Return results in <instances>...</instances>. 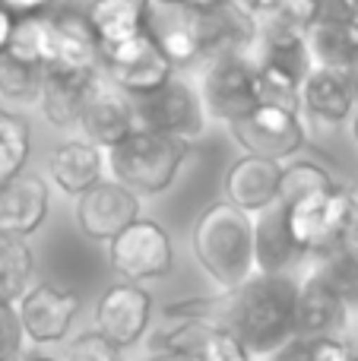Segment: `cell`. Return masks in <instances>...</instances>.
Returning a JSON list of instances; mask_svg holds the SVG:
<instances>
[{
  "instance_id": "17",
  "label": "cell",
  "mask_w": 358,
  "mask_h": 361,
  "mask_svg": "<svg viewBox=\"0 0 358 361\" xmlns=\"http://www.w3.org/2000/svg\"><path fill=\"white\" fill-rule=\"evenodd\" d=\"M279 180H283V165L257 156H241L232 162L222 178V200L238 206L247 216L270 209L279 200Z\"/></svg>"
},
{
  "instance_id": "44",
  "label": "cell",
  "mask_w": 358,
  "mask_h": 361,
  "mask_svg": "<svg viewBox=\"0 0 358 361\" xmlns=\"http://www.w3.org/2000/svg\"><path fill=\"white\" fill-rule=\"evenodd\" d=\"M181 4L194 6V10H206V6H216V4H226V0H181Z\"/></svg>"
},
{
  "instance_id": "18",
  "label": "cell",
  "mask_w": 358,
  "mask_h": 361,
  "mask_svg": "<svg viewBox=\"0 0 358 361\" xmlns=\"http://www.w3.org/2000/svg\"><path fill=\"white\" fill-rule=\"evenodd\" d=\"M51 23V48H48V67L44 70H63V73H92L99 70L101 44L89 25L86 13H54Z\"/></svg>"
},
{
  "instance_id": "45",
  "label": "cell",
  "mask_w": 358,
  "mask_h": 361,
  "mask_svg": "<svg viewBox=\"0 0 358 361\" xmlns=\"http://www.w3.org/2000/svg\"><path fill=\"white\" fill-rule=\"evenodd\" d=\"M349 86H352V92H355V102H358V63H355V67L352 70H349Z\"/></svg>"
},
{
  "instance_id": "27",
  "label": "cell",
  "mask_w": 358,
  "mask_h": 361,
  "mask_svg": "<svg viewBox=\"0 0 358 361\" xmlns=\"http://www.w3.org/2000/svg\"><path fill=\"white\" fill-rule=\"evenodd\" d=\"M314 276L346 307H358V231L317 254Z\"/></svg>"
},
{
  "instance_id": "40",
  "label": "cell",
  "mask_w": 358,
  "mask_h": 361,
  "mask_svg": "<svg viewBox=\"0 0 358 361\" xmlns=\"http://www.w3.org/2000/svg\"><path fill=\"white\" fill-rule=\"evenodd\" d=\"M51 6V0H0V10L10 16H42Z\"/></svg>"
},
{
  "instance_id": "50",
  "label": "cell",
  "mask_w": 358,
  "mask_h": 361,
  "mask_svg": "<svg viewBox=\"0 0 358 361\" xmlns=\"http://www.w3.org/2000/svg\"><path fill=\"white\" fill-rule=\"evenodd\" d=\"M51 4H61V0H51Z\"/></svg>"
},
{
  "instance_id": "34",
  "label": "cell",
  "mask_w": 358,
  "mask_h": 361,
  "mask_svg": "<svg viewBox=\"0 0 358 361\" xmlns=\"http://www.w3.org/2000/svg\"><path fill=\"white\" fill-rule=\"evenodd\" d=\"M38 89H42V70L29 67V63L16 61L13 54L0 51V95L16 102H29V99H38Z\"/></svg>"
},
{
  "instance_id": "25",
  "label": "cell",
  "mask_w": 358,
  "mask_h": 361,
  "mask_svg": "<svg viewBox=\"0 0 358 361\" xmlns=\"http://www.w3.org/2000/svg\"><path fill=\"white\" fill-rule=\"evenodd\" d=\"M99 73H63V70H44L42 73V89H38V105H42V114L48 118V124L61 127H76L80 121V105L82 95H86L89 80Z\"/></svg>"
},
{
  "instance_id": "5",
  "label": "cell",
  "mask_w": 358,
  "mask_h": 361,
  "mask_svg": "<svg viewBox=\"0 0 358 361\" xmlns=\"http://www.w3.org/2000/svg\"><path fill=\"white\" fill-rule=\"evenodd\" d=\"M133 111H137V127L187 146H194L206 130V108H203L200 89H194L178 73L156 92L133 99Z\"/></svg>"
},
{
  "instance_id": "36",
  "label": "cell",
  "mask_w": 358,
  "mask_h": 361,
  "mask_svg": "<svg viewBox=\"0 0 358 361\" xmlns=\"http://www.w3.org/2000/svg\"><path fill=\"white\" fill-rule=\"evenodd\" d=\"M67 361H121V349L95 330H89L67 345Z\"/></svg>"
},
{
  "instance_id": "35",
  "label": "cell",
  "mask_w": 358,
  "mask_h": 361,
  "mask_svg": "<svg viewBox=\"0 0 358 361\" xmlns=\"http://www.w3.org/2000/svg\"><path fill=\"white\" fill-rule=\"evenodd\" d=\"M251 358L254 355L241 345V339L226 326H216L206 336V343L200 345V352L194 355V361H251Z\"/></svg>"
},
{
  "instance_id": "33",
  "label": "cell",
  "mask_w": 358,
  "mask_h": 361,
  "mask_svg": "<svg viewBox=\"0 0 358 361\" xmlns=\"http://www.w3.org/2000/svg\"><path fill=\"white\" fill-rule=\"evenodd\" d=\"M327 184H333V175H330L323 165L311 162V159H298V162L283 165V180H279V200L276 203L289 206L292 200L304 197V193H314Z\"/></svg>"
},
{
  "instance_id": "12",
  "label": "cell",
  "mask_w": 358,
  "mask_h": 361,
  "mask_svg": "<svg viewBox=\"0 0 358 361\" xmlns=\"http://www.w3.org/2000/svg\"><path fill=\"white\" fill-rule=\"evenodd\" d=\"M200 10L181 4V0H143L146 35L159 44L175 70H187L203 63L200 29H197Z\"/></svg>"
},
{
  "instance_id": "46",
  "label": "cell",
  "mask_w": 358,
  "mask_h": 361,
  "mask_svg": "<svg viewBox=\"0 0 358 361\" xmlns=\"http://www.w3.org/2000/svg\"><path fill=\"white\" fill-rule=\"evenodd\" d=\"M352 137H355V143H358V105H355V111H352Z\"/></svg>"
},
{
  "instance_id": "2",
  "label": "cell",
  "mask_w": 358,
  "mask_h": 361,
  "mask_svg": "<svg viewBox=\"0 0 358 361\" xmlns=\"http://www.w3.org/2000/svg\"><path fill=\"white\" fill-rule=\"evenodd\" d=\"M190 247L203 273L222 292H232L254 276V216L216 200L197 216Z\"/></svg>"
},
{
  "instance_id": "1",
  "label": "cell",
  "mask_w": 358,
  "mask_h": 361,
  "mask_svg": "<svg viewBox=\"0 0 358 361\" xmlns=\"http://www.w3.org/2000/svg\"><path fill=\"white\" fill-rule=\"evenodd\" d=\"M298 282L289 273H254L226 292V330L241 339L251 355H273L295 330Z\"/></svg>"
},
{
  "instance_id": "22",
  "label": "cell",
  "mask_w": 358,
  "mask_h": 361,
  "mask_svg": "<svg viewBox=\"0 0 358 361\" xmlns=\"http://www.w3.org/2000/svg\"><path fill=\"white\" fill-rule=\"evenodd\" d=\"M355 92L349 86V76L340 70H327V67H314L302 82V99L298 108L302 114H308L311 121L321 124H342L352 118L355 111Z\"/></svg>"
},
{
  "instance_id": "29",
  "label": "cell",
  "mask_w": 358,
  "mask_h": 361,
  "mask_svg": "<svg viewBox=\"0 0 358 361\" xmlns=\"http://www.w3.org/2000/svg\"><path fill=\"white\" fill-rule=\"evenodd\" d=\"M35 257L25 238L0 231V305H16L29 288Z\"/></svg>"
},
{
  "instance_id": "8",
  "label": "cell",
  "mask_w": 358,
  "mask_h": 361,
  "mask_svg": "<svg viewBox=\"0 0 358 361\" xmlns=\"http://www.w3.org/2000/svg\"><path fill=\"white\" fill-rule=\"evenodd\" d=\"M216 326H226V292L219 298H187L162 307L156 330L149 333V352H181L194 358Z\"/></svg>"
},
{
  "instance_id": "4",
  "label": "cell",
  "mask_w": 358,
  "mask_h": 361,
  "mask_svg": "<svg viewBox=\"0 0 358 361\" xmlns=\"http://www.w3.org/2000/svg\"><path fill=\"white\" fill-rule=\"evenodd\" d=\"M285 225L304 257L323 254L336 241L358 231V203L352 197V187L333 180L321 190L292 200L285 206Z\"/></svg>"
},
{
  "instance_id": "7",
  "label": "cell",
  "mask_w": 358,
  "mask_h": 361,
  "mask_svg": "<svg viewBox=\"0 0 358 361\" xmlns=\"http://www.w3.org/2000/svg\"><path fill=\"white\" fill-rule=\"evenodd\" d=\"M232 140L245 149V156L270 159V162L283 165L285 159L298 156L304 149V118L289 108H273V105H257L251 114L241 121L228 124Z\"/></svg>"
},
{
  "instance_id": "21",
  "label": "cell",
  "mask_w": 358,
  "mask_h": 361,
  "mask_svg": "<svg viewBox=\"0 0 358 361\" xmlns=\"http://www.w3.org/2000/svg\"><path fill=\"white\" fill-rule=\"evenodd\" d=\"M308 48L314 67L349 73L358 63V19L323 6L317 23L308 29Z\"/></svg>"
},
{
  "instance_id": "48",
  "label": "cell",
  "mask_w": 358,
  "mask_h": 361,
  "mask_svg": "<svg viewBox=\"0 0 358 361\" xmlns=\"http://www.w3.org/2000/svg\"><path fill=\"white\" fill-rule=\"evenodd\" d=\"M352 197H355V203H358V184L352 187Z\"/></svg>"
},
{
  "instance_id": "9",
  "label": "cell",
  "mask_w": 358,
  "mask_h": 361,
  "mask_svg": "<svg viewBox=\"0 0 358 361\" xmlns=\"http://www.w3.org/2000/svg\"><path fill=\"white\" fill-rule=\"evenodd\" d=\"M99 73L108 76L118 89H124L130 99H143V95L156 92L159 86H165L178 70L159 51V44L143 32V35L130 38V42L101 48Z\"/></svg>"
},
{
  "instance_id": "41",
  "label": "cell",
  "mask_w": 358,
  "mask_h": 361,
  "mask_svg": "<svg viewBox=\"0 0 358 361\" xmlns=\"http://www.w3.org/2000/svg\"><path fill=\"white\" fill-rule=\"evenodd\" d=\"M327 10H336V13H346V16H355L358 19V0H323Z\"/></svg>"
},
{
  "instance_id": "42",
  "label": "cell",
  "mask_w": 358,
  "mask_h": 361,
  "mask_svg": "<svg viewBox=\"0 0 358 361\" xmlns=\"http://www.w3.org/2000/svg\"><path fill=\"white\" fill-rule=\"evenodd\" d=\"M13 23H16V16H10L6 10H0V51L6 48V38H10V32H13Z\"/></svg>"
},
{
  "instance_id": "11",
  "label": "cell",
  "mask_w": 358,
  "mask_h": 361,
  "mask_svg": "<svg viewBox=\"0 0 358 361\" xmlns=\"http://www.w3.org/2000/svg\"><path fill=\"white\" fill-rule=\"evenodd\" d=\"M76 127H82L86 140L99 149H114L121 140H127L137 130V111H133V99L118 89L108 76L95 73L86 86L80 105V121Z\"/></svg>"
},
{
  "instance_id": "32",
  "label": "cell",
  "mask_w": 358,
  "mask_h": 361,
  "mask_svg": "<svg viewBox=\"0 0 358 361\" xmlns=\"http://www.w3.org/2000/svg\"><path fill=\"white\" fill-rule=\"evenodd\" d=\"M254 86H257V105H273V108H289L298 111V99H302V80L283 73L276 67H266V63L254 61Z\"/></svg>"
},
{
  "instance_id": "30",
  "label": "cell",
  "mask_w": 358,
  "mask_h": 361,
  "mask_svg": "<svg viewBox=\"0 0 358 361\" xmlns=\"http://www.w3.org/2000/svg\"><path fill=\"white\" fill-rule=\"evenodd\" d=\"M48 48H51V23L48 16H16L13 32L6 38V54H13L16 61L29 63V67L42 70L48 67Z\"/></svg>"
},
{
  "instance_id": "6",
  "label": "cell",
  "mask_w": 358,
  "mask_h": 361,
  "mask_svg": "<svg viewBox=\"0 0 358 361\" xmlns=\"http://www.w3.org/2000/svg\"><path fill=\"white\" fill-rule=\"evenodd\" d=\"M108 260L111 269L124 282H152L162 279L175 267V247H171V235L159 222L140 216L130 222L121 235L108 241Z\"/></svg>"
},
{
  "instance_id": "43",
  "label": "cell",
  "mask_w": 358,
  "mask_h": 361,
  "mask_svg": "<svg viewBox=\"0 0 358 361\" xmlns=\"http://www.w3.org/2000/svg\"><path fill=\"white\" fill-rule=\"evenodd\" d=\"M146 361H194L190 355H181V352H149Z\"/></svg>"
},
{
  "instance_id": "38",
  "label": "cell",
  "mask_w": 358,
  "mask_h": 361,
  "mask_svg": "<svg viewBox=\"0 0 358 361\" xmlns=\"http://www.w3.org/2000/svg\"><path fill=\"white\" fill-rule=\"evenodd\" d=\"M311 361H358V349L346 336L311 339Z\"/></svg>"
},
{
  "instance_id": "24",
  "label": "cell",
  "mask_w": 358,
  "mask_h": 361,
  "mask_svg": "<svg viewBox=\"0 0 358 361\" xmlns=\"http://www.w3.org/2000/svg\"><path fill=\"white\" fill-rule=\"evenodd\" d=\"M48 171L67 197H80L105 178V152L89 140H70L48 156Z\"/></svg>"
},
{
  "instance_id": "28",
  "label": "cell",
  "mask_w": 358,
  "mask_h": 361,
  "mask_svg": "<svg viewBox=\"0 0 358 361\" xmlns=\"http://www.w3.org/2000/svg\"><path fill=\"white\" fill-rule=\"evenodd\" d=\"M257 32H308L323 13V0H245Z\"/></svg>"
},
{
  "instance_id": "49",
  "label": "cell",
  "mask_w": 358,
  "mask_h": 361,
  "mask_svg": "<svg viewBox=\"0 0 358 361\" xmlns=\"http://www.w3.org/2000/svg\"><path fill=\"white\" fill-rule=\"evenodd\" d=\"M4 114H6V108H4V105H0V121H4Z\"/></svg>"
},
{
  "instance_id": "14",
  "label": "cell",
  "mask_w": 358,
  "mask_h": 361,
  "mask_svg": "<svg viewBox=\"0 0 358 361\" xmlns=\"http://www.w3.org/2000/svg\"><path fill=\"white\" fill-rule=\"evenodd\" d=\"M76 225L92 241H111L114 235L140 219V197L114 178H101L86 193L76 197Z\"/></svg>"
},
{
  "instance_id": "13",
  "label": "cell",
  "mask_w": 358,
  "mask_h": 361,
  "mask_svg": "<svg viewBox=\"0 0 358 361\" xmlns=\"http://www.w3.org/2000/svg\"><path fill=\"white\" fill-rule=\"evenodd\" d=\"M16 314L29 343H61V339H67L70 326L80 314V295L73 288L54 286V282H38V286L25 288L23 298L16 301Z\"/></svg>"
},
{
  "instance_id": "23",
  "label": "cell",
  "mask_w": 358,
  "mask_h": 361,
  "mask_svg": "<svg viewBox=\"0 0 358 361\" xmlns=\"http://www.w3.org/2000/svg\"><path fill=\"white\" fill-rule=\"evenodd\" d=\"M304 260V254L295 247L285 225V206L273 203L270 209L257 212L254 219V273H270L283 276Z\"/></svg>"
},
{
  "instance_id": "26",
  "label": "cell",
  "mask_w": 358,
  "mask_h": 361,
  "mask_svg": "<svg viewBox=\"0 0 358 361\" xmlns=\"http://www.w3.org/2000/svg\"><path fill=\"white\" fill-rule=\"evenodd\" d=\"M86 19L101 48L130 42L146 32L143 0H89Z\"/></svg>"
},
{
  "instance_id": "3",
  "label": "cell",
  "mask_w": 358,
  "mask_h": 361,
  "mask_svg": "<svg viewBox=\"0 0 358 361\" xmlns=\"http://www.w3.org/2000/svg\"><path fill=\"white\" fill-rule=\"evenodd\" d=\"M187 143L137 127L127 140L108 149V169H111L114 180L124 184L130 193L156 197L175 184L181 165L187 162Z\"/></svg>"
},
{
  "instance_id": "39",
  "label": "cell",
  "mask_w": 358,
  "mask_h": 361,
  "mask_svg": "<svg viewBox=\"0 0 358 361\" xmlns=\"http://www.w3.org/2000/svg\"><path fill=\"white\" fill-rule=\"evenodd\" d=\"M270 361H311V339L304 336H289L276 352L270 355Z\"/></svg>"
},
{
  "instance_id": "31",
  "label": "cell",
  "mask_w": 358,
  "mask_h": 361,
  "mask_svg": "<svg viewBox=\"0 0 358 361\" xmlns=\"http://www.w3.org/2000/svg\"><path fill=\"white\" fill-rule=\"evenodd\" d=\"M32 152V133L25 118L6 111L0 121V187H6L13 178H19L25 171Z\"/></svg>"
},
{
  "instance_id": "47",
  "label": "cell",
  "mask_w": 358,
  "mask_h": 361,
  "mask_svg": "<svg viewBox=\"0 0 358 361\" xmlns=\"http://www.w3.org/2000/svg\"><path fill=\"white\" fill-rule=\"evenodd\" d=\"M25 361H54V358H48V355H29Z\"/></svg>"
},
{
  "instance_id": "20",
  "label": "cell",
  "mask_w": 358,
  "mask_h": 361,
  "mask_svg": "<svg viewBox=\"0 0 358 361\" xmlns=\"http://www.w3.org/2000/svg\"><path fill=\"white\" fill-rule=\"evenodd\" d=\"M349 307L317 279L314 273L304 282H298L295 295V330L292 336L321 339V336H342L346 330Z\"/></svg>"
},
{
  "instance_id": "15",
  "label": "cell",
  "mask_w": 358,
  "mask_h": 361,
  "mask_svg": "<svg viewBox=\"0 0 358 361\" xmlns=\"http://www.w3.org/2000/svg\"><path fill=\"white\" fill-rule=\"evenodd\" d=\"M152 324V295L137 282H118L95 305V333L111 345L127 349L140 343Z\"/></svg>"
},
{
  "instance_id": "19",
  "label": "cell",
  "mask_w": 358,
  "mask_h": 361,
  "mask_svg": "<svg viewBox=\"0 0 358 361\" xmlns=\"http://www.w3.org/2000/svg\"><path fill=\"white\" fill-rule=\"evenodd\" d=\"M51 190L42 175H19L0 187V231L16 238H29L48 219Z\"/></svg>"
},
{
  "instance_id": "16",
  "label": "cell",
  "mask_w": 358,
  "mask_h": 361,
  "mask_svg": "<svg viewBox=\"0 0 358 361\" xmlns=\"http://www.w3.org/2000/svg\"><path fill=\"white\" fill-rule=\"evenodd\" d=\"M197 29H200L203 63L222 54H254V44H257V23L245 0H226V4L200 10Z\"/></svg>"
},
{
  "instance_id": "10",
  "label": "cell",
  "mask_w": 358,
  "mask_h": 361,
  "mask_svg": "<svg viewBox=\"0 0 358 361\" xmlns=\"http://www.w3.org/2000/svg\"><path fill=\"white\" fill-rule=\"evenodd\" d=\"M200 99L206 118L232 124L257 108V86H254V57L251 54H222L206 61Z\"/></svg>"
},
{
  "instance_id": "37",
  "label": "cell",
  "mask_w": 358,
  "mask_h": 361,
  "mask_svg": "<svg viewBox=\"0 0 358 361\" xmlns=\"http://www.w3.org/2000/svg\"><path fill=\"white\" fill-rule=\"evenodd\" d=\"M25 345L16 305H0V361H16Z\"/></svg>"
}]
</instances>
